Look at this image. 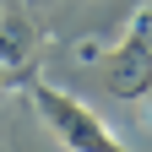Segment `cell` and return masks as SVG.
Here are the masks:
<instances>
[{
    "label": "cell",
    "mask_w": 152,
    "mask_h": 152,
    "mask_svg": "<svg viewBox=\"0 0 152 152\" xmlns=\"http://www.w3.org/2000/svg\"><path fill=\"white\" fill-rule=\"evenodd\" d=\"M33 103H38V120L54 130V141L71 147V152H114L120 147V136H114L98 114H92L82 98L60 92L54 82H33Z\"/></svg>",
    "instance_id": "cell-1"
},
{
    "label": "cell",
    "mask_w": 152,
    "mask_h": 152,
    "mask_svg": "<svg viewBox=\"0 0 152 152\" xmlns=\"http://www.w3.org/2000/svg\"><path fill=\"white\" fill-rule=\"evenodd\" d=\"M103 87L114 98H147L152 92V6L136 11V22L103 60Z\"/></svg>",
    "instance_id": "cell-2"
},
{
    "label": "cell",
    "mask_w": 152,
    "mask_h": 152,
    "mask_svg": "<svg viewBox=\"0 0 152 152\" xmlns=\"http://www.w3.org/2000/svg\"><path fill=\"white\" fill-rule=\"evenodd\" d=\"M33 44H38V33H33L27 16L0 11V65L6 71H27L33 65Z\"/></svg>",
    "instance_id": "cell-3"
},
{
    "label": "cell",
    "mask_w": 152,
    "mask_h": 152,
    "mask_svg": "<svg viewBox=\"0 0 152 152\" xmlns=\"http://www.w3.org/2000/svg\"><path fill=\"white\" fill-rule=\"evenodd\" d=\"M11 76H16V71H6V65H0V92H6V87H11Z\"/></svg>",
    "instance_id": "cell-4"
}]
</instances>
